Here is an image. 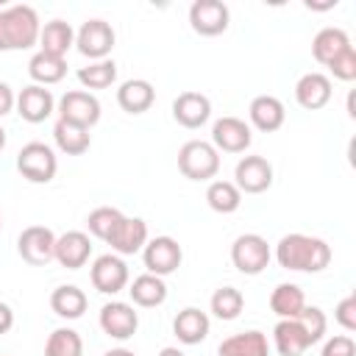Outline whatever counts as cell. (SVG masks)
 Wrapping results in <instances>:
<instances>
[{"label": "cell", "instance_id": "cell-1", "mask_svg": "<svg viewBox=\"0 0 356 356\" xmlns=\"http://www.w3.org/2000/svg\"><path fill=\"white\" fill-rule=\"evenodd\" d=\"M275 259L284 270L295 273H320L331 264V248L320 236L309 234H286L275 245Z\"/></svg>", "mask_w": 356, "mask_h": 356}, {"label": "cell", "instance_id": "cell-2", "mask_svg": "<svg viewBox=\"0 0 356 356\" xmlns=\"http://www.w3.org/2000/svg\"><path fill=\"white\" fill-rule=\"evenodd\" d=\"M39 14L31 6H6L0 8V50H28L39 42Z\"/></svg>", "mask_w": 356, "mask_h": 356}, {"label": "cell", "instance_id": "cell-3", "mask_svg": "<svg viewBox=\"0 0 356 356\" xmlns=\"http://www.w3.org/2000/svg\"><path fill=\"white\" fill-rule=\"evenodd\" d=\"M178 170L189 181H209L220 172V153L211 142L189 139L178 150Z\"/></svg>", "mask_w": 356, "mask_h": 356}, {"label": "cell", "instance_id": "cell-4", "mask_svg": "<svg viewBox=\"0 0 356 356\" xmlns=\"http://www.w3.org/2000/svg\"><path fill=\"white\" fill-rule=\"evenodd\" d=\"M17 170L31 184H50L58 172V159L50 145L44 142H28L17 153Z\"/></svg>", "mask_w": 356, "mask_h": 356}, {"label": "cell", "instance_id": "cell-5", "mask_svg": "<svg viewBox=\"0 0 356 356\" xmlns=\"http://www.w3.org/2000/svg\"><path fill=\"white\" fill-rule=\"evenodd\" d=\"M273 250L261 234H242L231 245V261L242 275H259L267 270Z\"/></svg>", "mask_w": 356, "mask_h": 356}, {"label": "cell", "instance_id": "cell-6", "mask_svg": "<svg viewBox=\"0 0 356 356\" xmlns=\"http://www.w3.org/2000/svg\"><path fill=\"white\" fill-rule=\"evenodd\" d=\"M114 42H117V33H114V28L106 19H86L75 31V47H78V53L86 56V58H92V61L108 58V53L114 50Z\"/></svg>", "mask_w": 356, "mask_h": 356}, {"label": "cell", "instance_id": "cell-7", "mask_svg": "<svg viewBox=\"0 0 356 356\" xmlns=\"http://www.w3.org/2000/svg\"><path fill=\"white\" fill-rule=\"evenodd\" d=\"M17 253L33 267H44L56 259V234L47 225H28L17 239Z\"/></svg>", "mask_w": 356, "mask_h": 356}, {"label": "cell", "instance_id": "cell-8", "mask_svg": "<svg viewBox=\"0 0 356 356\" xmlns=\"http://www.w3.org/2000/svg\"><path fill=\"white\" fill-rule=\"evenodd\" d=\"M142 261H145L147 273L164 278V275H170V273H175L181 267L184 250H181L178 239H172V236H153L142 248Z\"/></svg>", "mask_w": 356, "mask_h": 356}, {"label": "cell", "instance_id": "cell-9", "mask_svg": "<svg viewBox=\"0 0 356 356\" xmlns=\"http://www.w3.org/2000/svg\"><path fill=\"white\" fill-rule=\"evenodd\" d=\"M58 120L75 122L81 128H92L100 120V100L86 89H70L58 100Z\"/></svg>", "mask_w": 356, "mask_h": 356}, {"label": "cell", "instance_id": "cell-10", "mask_svg": "<svg viewBox=\"0 0 356 356\" xmlns=\"http://www.w3.org/2000/svg\"><path fill=\"white\" fill-rule=\"evenodd\" d=\"M234 186L245 195H261L273 186V164L264 156H242L234 167Z\"/></svg>", "mask_w": 356, "mask_h": 356}, {"label": "cell", "instance_id": "cell-11", "mask_svg": "<svg viewBox=\"0 0 356 356\" xmlns=\"http://www.w3.org/2000/svg\"><path fill=\"white\" fill-rule=\"evenodd\" d=\"M89 278H92V286L103 295H117L128 286V264L122 261V256L117 253H103L92 261V270H89Z\"/></svg>", "mask_w": 356, "mask_h": 356}, {"label": "cell", "instance_id": "cell-12", "mask_svg": "<svg viewBox=\"0 0 356 356\" xmlns=\"http://www.w3.org/2000/svg\"><path fill=\"white\" fill-rule=\"evenodd\" d=\"M231 11L222 0H195L189 6V25L200 36H220L228 31Z\"/></svg>", "mask_w": 356, "mask_h": 356}, {"label": "cell", "instance_id": "cell-13", "mask_svg": "<svg viewBox=\"0 0 356 356\" xmlns=\"http://www.w3.org/2000/svg\"><path fill=\"white\" fill-rule=\"evenodd\" d=\"M253 142L250 125L239 117H220L211 125V145L217 147V153H245Z\"/></svg>", "mask_w": 356, "mask_h": 356}, {"label": "cell", "instance_id": "cell-14", "mask_svg": "<svg viewBox=\"0 0 356 356\" xmlns=\"http://www.w3.org/2000/svg\"><path fill=\"white\" fill-rule=\"evenodd\" d=\"M100 328L111 339H131L136 334V328H139V314L134 312L131 303L111 300V303H106L100 309Z\"/></svg>", "mask_w": 356, "mask_h": 356}, {"label": "cell", "instance_id": "cell-15", "mask_svg": "<svg viewBox=\"0 0 356 356\" xmlns=\"http://www.w3.org/2000/svg\"><path fill=\"white\" fill-rule=\"evenodd\" d=\"M17 114L25 120V122H44L53 111H56V97L50 89L39 86V83H31L25 86L19 95H17Z\"/></svg>", "mask_w": 356, "mask_h": 356}, {"label": "cell", "instance_id": "cell-16", "mask_svg": "<svg viewBox=\"0 0 356 356\" xmlns=\"http://www.w3.org/2000/svg\"><path fill=\"white\" fill-rule=\"evenodd\" d=\"M211 117V100L200 92H181L172 100V120L184 128H200Z\"/></svg>", "mask_w": 356, "mask_h": 356}, {"label": "cell", "instance_id": "cell-17", "mask_svg": "<svg viewBox=\"0 0 356 356\" xmlns=\"http://www.w3.org/2000/svg\"><path fill=\"white\" fill-rule=\"evenodd\" d=\"M295 100L306 111H317L331 100V78L323 72H306L295 83Z\"/></svg>", "mask_w": 356, "mask_h": 356}, {"label": "cell", "instance_id": "cell-18", "mask_svg": "<svg viewBox=\"0 0 356 356\" xmlns=\"http://www.w3.org/2000/svg\"><path fill=\"white\" fill-rule=\"evenodd\" d=\"M111 250L117 256H134L147 245V222L142 217H122L117 231L108 239Z\"/></svg>", "mask_w": 356, "mask_h": 356}, {"label": "cell", "instance_id": "cell-19", "mask_svg": "<svg viewBox=\"0 0 356 356\" xmlns=\"http://www.w3.org/2000/svg\"><path fill=\"white\" fill-rule=\"evenodd\" d=\"M92 256V242L89 234L83 231H67L61 236H56V261L67 270H78L89 261Z\"/></svg>", "mask_w": 356, "mask_h": 356}, {"label": "cell", "instance_id": "cell-20", "mask_svg": "<svg viewBox=\"0 0 356 356\" xmlns=\"http://www.w3.org/2000/svg\"><path fill=\"white\" fill-rule=\"evenodd\" d=\"M248 117H250V125L264 131V134H273L284 125L286 120V111H284V103L275 97V95H259L250 100L248 106Z\"/></svg>", "mask_w": 356, "mask_h": 356}, {"label": "cell", "instance_id": "cell-21", "mask_svg": "<svg viewBox=\"0 0 356 356\" xmlns=\"http://www.w3.org/2000/svg\"><path fill=\"white\" fill-rule=\"evenodd\" d=\"M209 328H211L209 314L200 312V309H195V306L181 309V312L175 314V320H172V334H175L178 342H184V345H200V342L209 337Z\"/></svg>", "mask_w": 356, "mask_h": 356}, {"label": "cell", "instance_id": "cell-22", "mask_svg": "<svg viewBox=\"0 0 356 356\" xmlns=\"http://www.w3.org/2000/svg\"><path fill=\"white\" fill-rule=\"evenodd\" d=\"M156 100V89L145 78H128L117 89V103L128 114H145Z\"/></svg>", "mask_w": 356, "mask_h": 356}, {"label": "cell", "instance_id": "cell-23", "mask_svg": "<svg viewBox=\"0 0 356 356\" xmlns=\"http://www.w3.org/2000/svg\"><path fill=\"white\" fill-rule=\"evenodd\" d=\"M273 342H275V350L281 356H303L312 342L306 337V331L300 328V323L292 317V320H278L275 328H273Z\"/></svg>", "mask_w": 356, "mask_h": 356}, {"label": "cell", "instance_id": "cell-24", "mask_svg": "<svg viewBox=\"0 0 356 356\" xmlns=\"http://www.w3.org/2000/svg\"><path fill=\"white\" fill-rule=\"evenodd\" d=\"M72 44H75V31H72L70 22L50 19V22L42 25V31H39V50L42 53H50V56L64 58Z\"/></svg>", "mask_w": 356, "mask_h": 356}, {"label": "cell", "instance_id": "cell-25", "mask_svg": "<svg viewBox=\"0 0 356 356\" xmlns=\"http://www.w3.org/2000/svg\"><path fill=\"white\" fill-rule=\"evenodd\" d=\"M128 295H131V300L136 306L153 309V306H161L167 300V284H164V278H159L153 273H142V275H136L131 281Z\"/></svg>", "mask_w": 356, "mask_h": 356}, {"label": "cell", "instance_id": "cell-26", "mask_svg": "<svg viewBox=\"0 0 356 356\" xmlns=\"http://www.w3.org/2000/svg\"><path fill=\"white\" fill-rule=\"evenodd\" d=\"M217 356H270V345L261 331H242L222 339Z\"/></svg>", "mask_w": 356, "mask_h": 356}, {"label": "cell", "instance_id": "cell-27", "mask_svg": "<svg viewBox=\"0 0 356 356\" xmlns=\"http://www.w3.org/2000/svg\"><path fill=\"white\" fill-rule=\"evenodd\" d=\"M86 306H89L86 292L78 289L75 284H61L50 292V309L64 320H78L86 312Z\"/></svg>", "mask_w": 356, "mask_h": 356}, {"label": "cell", "instance_id": "cell-28", "mask_svg": "<svg viewBox=\"0 0 356 356\" xmlns=\"http://www.w3.org/2000/svg\"><path fill=\"white\" fill-rule=\"evenodd\" d=\"M350 47V36L342 31V28H323V31H317L314 33V39H312V56L323 64V67H328L342 50H348Z\"/></svg>", "mask_w": 356, "mask_h": 356}, {"label": "cell", "instance_id": "cell-29", "mask_svg": "<svg viewBox=\"0 0 356 356\" xmlns=\"http://www.w3.org/2000/svg\"><path fill=\"white\" fill-rule=\"evenodd\" d=\"M53 139H56V147L67 156H81L89 150L92 145V134L89 128H81L75 122H67V120H56L53 125Z\"/></svg>", "mask_w": 356, "mask_h": 356}, {"label": "cell", "instance_id": "cell-30", "mask_svg": "<svg viewBox=\"0 0 356 356\" xmlns=\"http://www.w3.org/2000/svg\"><path fill=\"white\" fill-rule=\"evenodd\" d=\"M28 75L33 78V83L39 86H50V83H58L64 75H67V58H58V56H50V53H42L36 50L28 61Z\"/></svg>", "mask_w": 356, "mask_h": 356}, {"label": "cell", "instance_id": "cell-31", "mask_svg": "<svg viewBox=\"0 0 356 356\" xmlns=\"http://www.w3.org/2000/svg\"><path fill=\"white\" fill-rule=\"evenodd\" d=\"M306 306V295L298 284H278L273 292H270V309L281 317V320H292L303 312Z\"/></svg>", "mask_w": 356, "mask_h": 356}, {"label": "cell", "instance_id": "cell-32", "mask_svg": "<svg viewBox=\"0 0 356 356\" xmlns=\"http://www.w3.org/2000/svg\"><path fill=\"white\" fill-rule=\"evenodd\" d=\"M206 203L217 214H234L242 206V192L234 186V181H211L206 189Z\"/></svg>", "mask_w": 356, "mask_h": 356}, {"label": "cell", "instance_id": "cell-33", "mask_svg": "<svg viewBox=\"0 0 356 356\" xmlns=\"http://www.w3.org/2000/svg\"><path fill=\"white\" fill-rule=\"evenodd\" d=\"M78 81L83 89H108L117 81V64L111 58L89 61L86 67H78Z\"/></svg>", "mask_w": 356, "mask_h": 356}, {"label": "cell", "instance_id": "cell-34", "mask_svg": "<svg viewBox=\"0 0 356 356\" xmlns=\"http://www.w3.org/2000/svg\"><path fill=\"white\" fill-rule=\"evenodd\" d=\"M122 217H125V214H122L120 209H114V206H97V209H92L89 217H86L89 234L97 236V239H103V242H108L111 234L117 231V225L122 222Z\"/></svg>", "mask_w": 356, "mask_h": 356}, {"label": "cell", "instance_id": "cell-35", "mask_svg": "<svg viewBox=\"0 0 356 356\" xmlns=\"http://www.w3.org/2000/svg\"><path fill=\"white\" fill-rule=\"evenodd\" d=\"M245 309V295L236 286H220L211 295V314L217 320H236Z\"/></svg>", "mask_w": 356, "mask_h": 356}, {"label": "cell", "instance_id": "cell-36", "mask_svg": "<svg viewBox=\"0 0 356 356\" xmlns=\"http://www.w3.org/2000/svg\"><path fill=\"white\" fill-rule=\"evenodd\" d=\"M44 356H83V339L72 328H56L44 342Z\"/></svg>", "mask_w": 356, "mask_h": 356}, {"label": "cell", "instance_id": "cell-37", "mask_svg": "<svg viewBox=\"0 0 356 356\" xmlns=\"http://www.w3.org/2000/svg\"><path fill=\"white\" fill-rule=\"evenodd\" d=\"M295 320L300 323V328L306 331V337H309V342H312V345H314V342H320V339H323V334H325V328H328L325 312H323L320 306H303V312H300Z\"/></svg>", "mask_w": 356, "mask_h": 356}, {"label": "cell", "instance_id": "cell-38", "mask_svg": "<svg viewBox=\"0 0 356 356\" xmlns=\"http://www.w3.org/2000/svg\"><path fill=\"white\" fill-rule=\"evenodd\" d=\"M328 70H331V75H334L337 81H345V83L356 81V50H353V44H350L348 50H342V53L328 64Z\"/></svg>", "mask_w": 356, "mask_h": 356}, {"label": "cell", "instance_id": "cell-39", "mask_svg": "<svg viewBox=\"0 0 356 356\" xmlns=\"http://www.w3.org/2000/svg\"><path fill=\"white\" fill-rule=\"evenodd\" d=\"M334 320H337L345 331H356V295H353V292L345 295V298L337 303V309H334Z\"/></svg>", "mask_w": 356, "mask_h": 356}, {"label": "cell", "instance_id": "cell-40", "mask_svg": "<svg viewBox=\"0 0 356 356\" xmlns=\"http://www.w3.org/2000/svg\"><path fill=\"white\" fill-rule=\"evenodd\" d=\"M320 356H356V342L348 334H337V337L325 339Z\"/></svg>", "mask_w": 356, "mask_h": 356}, {"label": "cell", "instance_id": "cell-41", "mask_svg": "<svg viewBox=\"0 0 356 356\" xmlns=\"http://www.w3.org/2000/svg\"><path fill=\"white\" fill-rule=\"evenodd\" d=\"M14 106H17V95H14V89H11L6 81H0V117L11 114Z\"/></svg>", "mask_w": 356, "mask_h": 356}, {"label": "cell", "instance_id": "cell-42", "mask_svg": "<svg viewBox=\"0 0 356 356\" xmlns=\"http://www.w3.org/2000/svg\"><path fill=\"white\" fill-rule=\"evenodd\" d=\"M11 325H14V312L6 300H0V334H8Z\"/></svg>", "mask_w": 356, "mask_h": 356}, {"label": "cell", "instance_id": "cell-43", "mask_svg": "<svg viewBox=\"0 0 356 356\" xmlns=\"http://www.w3.org/2000/svg\"><path fill=\"white\" fill-rule=\"evenodd\" d=\"M103 356H136V353L128 350V348H111V350H106Z\"/></svg>", "mask_w": 356, "mask_h": 356}, {"label": "cell", "instance_id": "cell-44", "mask_svg": "<svg viewBox=\"0 0 356 356\" xmlns=\"http://www.w3.org/2000/svg\"><path fill=\"white\" fill-rule=\"evenodd\" d=\"M159 356H186V353H184L181 348H172V345H170V348H161Z\"/></svg>", "mask_w": 356, "mask_h": 356}, {"label": "cell", "instance_id": "cell-45", "mask_svg": "<svg viewBox=\"0 0 356 356\" xmlns=\"http://www.w3.org/2000/svg\"><path fill=\"white\" fill-rule=\"evenodd\" d=\"M3 147H6V128L0 125V150H3Z\"/></svg>", "mask_w": 356, "mask_h": 356}, {"label": "cell", "instance_id": "cell-46", "mask_svg": "<svg viewBox=\"0 0 356 356\" xmlns=\"http://www.w3.org/2000/svg\"><path fill=\"white\" fill-rule=\"evenodd\" d=\"M0 231H3V217H0Z\"/></svg>", "mask_w": 356, "mask_h": 356}]
</instances>
